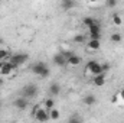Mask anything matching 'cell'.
Wrapping results in <instances>:
<instances>
[{"instance_id": "obj_14", "label": "cell", "mask_w": 124, "mask_h": 123, "mask_svg": "<svg viewBox=\"0 0 124 123\" xmlns=\"http://www.w3.org/2000/svg\"><path fill=\"white\" fill-rule=\"evenodd\" d=\"M10 57H12V54L7 48H0V62L10 60Z\"/></svg>"}, {"instance_id": "obj_6", "label": "cell", "mask_w": 124, "mask_h": 123, "mask_svg": "<svg viewBox=\"0 0 124 123\" xmlns=\"http://www.w3.org/2000/svg\"><path fill=\"white\" fill-rule=\"evenodd\" d=\"M88 33H90V39H101V26L100 22H95L93 26L88 28Z\"/></svg>"}, {"instance_id": "obj_30", "label": "cell", "mask_w": 124, "mask_h": 123, "mask_svg": "<svg viewBox=\"0 0 124 123\" xmlns=\"http://www.w3.org/2000/svg\"><path fill=\"white\" fill-rule=\"evenodd\" d=\"M3 84H4V80H3V78H1V77H0V87H1V86H3Z\"/></svg>"}, {"instance_id": "obj_8", "label": "cell", "mask_w": 124, "mask_h": 123, "mask_svg": "<svg viewBox=\"0 0 124 123\" xmlns=\"http://www.w3.org/2000/svg\"><path fill=\"white\" fill-rule=\"evenodd\" d=\"M15 106H16V109H19V110H25V109H28V106H29V98H26L25 96L16 98V100H15Z\"/></svg>"}, {"instance_id": "obj_10", "label": "cell", "mask_w": 124, "mask_h": 123, "mask_svg": "<svg viewBox=\"0 0 124 123\" xmlns=\"http://www.w3.org/2000/svg\"><path fill=\"white\" fill-rule=\"evenodd\" d=\"M93 81H94V84H95L97 87H102V86H105V75H104V72H101V74H98V75L93 77Z\"/></svg>"}, {"instance_id": "obj_4", "label": "cell", "mask_w": 124, "mask_h": 123, "mask_svg": "<svg viewBox=\"0 0 124 123\" xmlns=\"http://www.w3.org/2000/svg\"><path fill=\"white\" fill-rule=\"evenodd\" d=\"M28 60H29V55H28V54H15V55H12V57H10V60H9V61L13 64V67H15V68H17V67L23 65Z\"/></svg>"}, {"instance_id": "obj_16", "label": "cell", "mask_w": 124, "mask_h": 123, "mask_svg": "<svg viewBox=\"0 0 124 123\" xmlns=\"http://www.w3.org/2000/svg\"><path fill=\"white\" fill-rule=\"evenodd\" d=\"M75 6V0H62L61 1V7L63 10H71Z\"/></svg>"}, {"instance_id": "obj_29", "label": "cell", "mask_w": 124, "mask_h": 123, "mask_svg": "<svg viewBox=\"0 0 124 123\" xmlns=\"http://www.w3.org/2000/svg\"><path fill=\"white\" fill-rule=\"evenodd\" d=\"M88 1H90L91 4H97V3H100L101 0H88Z\"/></svg>"}, {"instance_id": "obj_12", "label": "cell", "mask_w": 124, "mask_h": 123, "mask_svg": "<svg viewBox=\"0 0 124 123\" xmlns=\"http://www.w3.org/2000/svg\"><path fill=\"white\" fill-rule=\"evenodd\" d=\"M81 61H82V60H81V57H78V55H75V54H74V55H71V57L66 60V64H68V65H71V67H78V65L81 64Z\"/></svg>"}, {"instance_id": "obj_24", "label": "cell", "mask_w": 124, "mask_h": 123, "mask_svg": "<svg viewBox=\"0 0 124 123\" xmlns=\"http://www.w3.org/2000/svg\"><path fill=\"white\" fill-rule=\"evenodd\" d=\"M117 97H118V101L120 103H124V88L117 93Z\"/></svg>"}, {"instance_id": "obj_5", "label": "cell", "mask_w": 124, "mask_h": 123, "mask_svg": "<svg viewBox=\"0 0 124 123\" xmlns=\"http://www.w3.org/2000/svg\"><path fill=\"white\" fill-rule=\"evenodd\" d=\"M36 94H38V86L36 84H26L23 87V90H22V96H25L29 100L36 97Z\"/></svg>"}, {"instance_id": "obj_15", "label": "cell", "mask_w": 124, "mask_h": 123, "mask_svg": "<svg viewBox=\"0 0 124 123\" xmlns=\"http://www.w3.org/2000/svg\"><path fill=\"white\" fill-rule=\"evenodd\" d=\"M49 93H51V96H58L61 93V86L58 83H52L49 86Z\"/></svg>"}, {"instance_id": "obj_2", "label": "cell", "mask_w": 124, "mask_h": 123, "mask_svg": "<svg viewBox=\"0 0 124 123\" xmlns=\"http://www.w3.org/2000/svg\"><path fill=\"white\" fill-rule=\"evenodd\" d=\"M102 72V67H101V64L97 61H88L85 64V71H84V74L85 75H90V77H95V75H98V74H101Z\"/></svg>"}, {"instance_id": "obj_25", "label": "cell", "mask_w": 124, "mask_h": 123, "mask_svg": "<svg viewBox=\"0 0 124 123\" xmlns=\"http://www.w3.org/2000/svg\"><path fill=\"white\" fill-rule=\"evenodd\" d=\"M62 55H63V57H65V58L68 60V58H69L71 55H74V52H72V51H62Z\"/></svg>"}, {"instance_id": "obj_23", "label": "cell", "mask_w": 124, "mask_h": 123, "mask_svg": "<svg viewBox=\"0 0 124 123\" xmlns=\"http://www.w3.org/2000/svg\"><path fill=\"white\" fill-rule=\"evenodd\" d=\"M105 3H107V7H110V9H113V7L117 6V0H107Z\"/></svg>"}, {"instance_id": "obj_27", "label": "cell", "mask_w": 124, "mask_h": 123, "mask_svg": "<svg viewBox=\"0 0 124 123\" xmlns=\"http://www.w3.org/2000/svg\"><path fill=\"white\" fill-rule=\"evenodd\" d=\"M101 67H102V72H105V71H108V70H110V64H108V62L101 64Z\"/></svg>"}, {"instance_id": "obj_18", "label": "cell", "mask_w": 124, "mask_h": 123, "mask_svg": "<svg viewBox=\"0 0 124 123\" xmlns=\"http://www.w3.org/2000/svg\"><path fill=\"white\" fill-rule=\"evenodd\" d=\"M110 41H111L113 44H120V42L123 41V35H121V33H118V32H114V33H111Z\"/></svg>"}, {"instance_id": "obj_3", "label": "cell", "mask_w": 124, "mask_h": 123, "mask_svg": "<svg viewBox=\"0 0 124 123\" xmlns=\"http://www.w3.org/2000/svg\"><path fill=\"white\" fill-rule=\"evenodd\" d=\"M16 72V68L10 61H1L0 62V75L1 77H12Z\"/></svg>"}, {"instance_id": "obj_11", "label": "cell", "mask_w": 124, "mask_h": 123, "mask_svg": "<svg viewBox=\"0 0 124 123\" xmlns=\"http://www.w3.org/2000/svg\"><path fill=\"white\" fill-rule=\"evenodd\" d=\"M54 64H55V65H58V67H63V65L66 64V58L62 55V52L54 55Z\"/></svg>"}, {"instance_id": "obj_20", "label": "cell", "mask_w": 124, "mask_h": 123, "mask_svg": "<svg viewBox=\"0 0 124 123\" xmlns=\"http://www.w3.org/2000/svg\"><path fill=\"white\" fill-rule=\"evenodd\" d=\"M46 110H51V109H54L55 107V100L54 98H46L45 101H43V104H42Z\"/></svg>"}, {"instance_id": "obj_28", "label": "cell", "mask_w": 124, "mask_h": 123, "mask_svg": "<svg viewBox=\"0 0 124 123\" xmlns=\"http://www.w3.org/2000/svg\"><path fill=\"white\" fill-rule=\"evenodd\" d=\"M111 103H113V104L118 103V97H117V94H116V96H113V98H111Z\"/></svg>"}, {"instance_id": "obj_7", "label": "cell", "mask_w": 124, "mask_h": 123, "mask_svg": "<svg viewBox=\"0 0 124 123\" xmlns=\"http://www.w3.org/2000/svg\"><path fill=\"white\" fill-rule=\"evenodd\" d=\"M33 117H35L38 122H48V120H49V112L42 106V107L33 114Z\"/></svg>"}, {"instance_id": "obj_19", "label": "cell", "mask_w": 124, "mask_h": 123, "mask_svg": "<svg viewBox=\"0 0 124 123\" xmlns=\"http://www.w3.org/2000/svg\"><path fill=\"white\" fill-rule=\"evenodd\" d=\"M113 23H114V26H121L123 25V16L120 13H114L113 15Z\"/></svg>"}, {"instance_id": "obj_13", "label": "cell", "mask_w": 124, "mask_h": 123, "mask_svg": "<svg viewBox=\"0 0 124 123\" xmlns=\"http://www.w3.org/2000/svg\"><path fill=\"white\" fill-rule=\"evenodd\" d=\"M84 104L85 106H94L95 103H97V97L94 96V94H87L85 97H84Z\"/></svg>"}, {"instance_id": "obj_22", "label": "cell", "mask_w": 124, "mask_h": 123, "mask_svg": "<svg viewBox=\"0 0 124 123\" xmlns=\"http://www.w3.org/2000/svg\"><path fill=\"white\" fill-rule=\"evenodd\" d=\"M72 42H75V44H82V42H85V35H75L74 38H72Z\"/></svg>"}, {"instance_id": "obj_9", "label": "cell", "mask_w": 124, "mask_h": 123, "mask_svg": "<svg viewBox=\"0 0 124 123\" xmlns=\"http://www.w3.org/2000/svg\"><path fill=\"white\" fill-rule=\"evenodd\" d=\"M100 48H101L100 39H90L87 42V51H90V52H97Z\"/></svg>"}, {"instance_id": "obj_1", "label": "cell", "mask_w": 124, "mask_h": 123, "mask_svg": "<svg viewBox=\"0 0 124 123\" xmlns=\"http://www.w3.org/2000/svg\"><path fill=\"white\" fill-rule=\"evenodd\" d=\"M32 72L35 74V75H38V77H40V78H46V77H49V68L46 67V64L45 62H35L33 65L31 67Z\"/></svg>"}, {"instance_id": "obj_17", "label": "cell", "mask_w": 124, "mask_h": 123, "mask_svg": "<svg viewBox=\"0 0 124 123\" xmlns=\"http://www.w3.org/2000/svg\"><path fill=\"white\" fill-rule=\"evenodd\" d=\"M49 112V120H59V117H61V113H59V110L58 109H51V110H48Z\"/></svg>"}, {"instance_id": "obj_21", "label": "cell", "mask_w": 124, "mask_h": 123, "mask_svg": "<svg viewBox=\"0 0 124 123\" xmlns=\"http://www.w3.org/2000/svg\"><path fill=\"white\" fill-rule=\"evenodd\" d=\"M97 20L91 18V16H87V18H84V20H82V23H84V26H87V28H90V26H93L94 23H95Z\"/></svg>"}, {"instance_id": "obj_26", "label": "cell", "mask_w": 124, "mask_h": 123, "mask_svg": "<svg viewBox=\"0 0 124 123\" xmlns=\"http://www.w3.org/2000/svg\"><path fill=\"white\" fill-rule=\"evenodd\" d=\"M69 122H81V117H78L77 114H72L69 117Z\"/></svg>"}]
</instances>
